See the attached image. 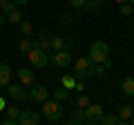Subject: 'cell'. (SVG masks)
<instances>
[{"label":"cell","instance_id":"cell-1","mask_svg":"<svg viewBox=\"0 0 134 125\" xmlns=\"http://www.w3.org/2000/svg\"><path fill=\"white\" fill-rule=\"evenodd\" d=\"M94 76V62L90 60V56H81L74 62V78L76 81H85V78Z\"/></svg>","mask_w":134,"mask_h":125},{"label":"cell","instance_id":"cell-2","mask_svg":"<svg viewBox=\"0 0 134 125\" xmlns=\"http://www.w3.org/2000/svg\"><path fill=\"white\" fill-rule=\"evenodd\" d=\"M43 116L49 121V123H58L60 121V116H63V107H60V103L58 101H45L43 103Z\"/></svg>","mask_w":134,"mask_h":125},{"label":"cell","instance_id":"cell-3","mask_svg":"<svg viewBox=\"0 0 134 125\" xmlns=\"http://www.w3.org/2000/svg\"><path fill=\"white\" fill-rule=\"evenodd\" d=\"M105 58H110V47L105 40H96L90 47V60L92 62H103Z\"/></svg>","mask_w":134,"mask_h":125},{"label":"cell","instance_id":"cell-4","mask_svg":"<svg viewBox=\"0 0 134 125\" xmlns=\"http://www.w3.org/2000/svg\"><path fill=\"white\" fill-rule=\"evenodd\" d=\"M0 9H2V14H5V18L9 20V22L18 25L20 20H23V14H20V7H18V5H14L11 0H2V2H0Z\"/></svg>","mask_w":134,"mask_h":125},{"label":"cell","instance_id":"cell-5","mask_svg":"<svg viewBox=\"0 0 134 125\" xmlns=\"http://www.w3.org/2000/svg\"><path fill=\"white\" fill-rule=\"evenodd\" d=\"M27 58H29V62H31L34 69H45L49 65V54L40 52L38 47H31V52L27 54Z\"/></svg>","mask_w":134,"mask_h":125},{"label":"cell","instance_id":"cell-6","mask_svg":"<svg viewBox=\"0 0 134 125\" xmlns=\"http://www.w3.org/2000/svg\"><path fill=\"white\" fill-rule=\"evenodd\" d=\"M49 62H54L56 67H67V65H72V52H67V49H60V52H52V56H49Z\"/></svg>","mask_w":134,"mask_h":125},{"label":"cell","instance_id":"cell-7","mask_svg":"<svg viewBox=\"0 0 134 125\" xmlns=\"http://www.w3.org/2000/svg\"><path fill=\"white\" fill-rule=\"evenodd\" d=\"M29 98L36 101V103H45L49 98V89H47V87H43V85H34L31 89H29Z\"/></svg>","mask_w":134,"mask_h":125},{"label":"cell","instance_id":"cell-8","mask_svg":"<svg viewBox=\"0 0 134 125\" xmlns=\"http://www.w3.org/2000/svg\"><path fill=\"white\" fill-rule=\"evenodd\" d=\"M7 94H9L14 101H27L29 98V92L25 89L23 85H11V83L7 85Z\"/></svg>","mask_w":134,"mask_h":125},{"label":"cell","instance_id":"cell-9","mask_svg":"<svg viewBox=\"0 0 134 125\" xmlns=\"http://www.w3.org/2000/svg\"><path fill=\"white\" fill-rule=\"evenodd\" d=\"M18 81H20V85L31 87L34 85V67H20L18 69Z\"/></svg>","mask_w":134,"mask_h":125},{"label":"cell","instance_id":"cell-10","mask_svg":"<svg viewBox=\"0 0 134 125\" xmlns=\"http://www.w3.org/2000/svg\"><path fill=\"white\" fill-rule=\"evenodd\" d=\"M83 112H85V121H100V116H103V107L98 103H94V105L90 103Z\"/></svg>","mask_w":134,"mask_h":125},{"label":"cell","instance_id":"cell-11","mask_svg":"<svg viewBox=\"0 0 134 125\" xmlns=\"http://www.w3.org/2000/svg\"><path fill=\"white\" fill-rule=\"evenodd\" d=\"M16 121H18V125H38L40 116L36 114V112H29L27 110V112H20V116Z\"/></svg>","mask_w":134,"mask_h":125},{"label":"cell","instance_id":"cell-12","mask_svg":"<svg viewBox=\"0 0 134 125\" xmlns=\"http://www.w3.org/2000/svg\"><path fill=\"white\" fill-rule=\"evenodd\" d=\"M11 83V69L7 62H0V89H5Z\"/></svg>","mask_w":134,"mask_h":125},{"label":"cell","instance_id":"cell-13","mask_svg":"<svg viewBox=\"0 0 134 125\" xmlns=\"http://www.w3.org/2000/svg\"><path fill=\"white\" fill-rule=\"evenodd\" d=\"M34 47H38L40 52H45V54H52V38H49L47 34H43L38 40H34Z\"/></svg>","mask_w":134,"mask_h":125},{"label":"cell","instance_id":"cell-14","mask_svg":"<svg viewBox=\"0 0 134 125\" xmlns=\"http://www.w3.org/2000/svg\"><path fill=\"white\" fill-rule=\"evenodd\" d=\"M121 92H123L125 96H134V78L132 76H125L121 81Z\"/></svg>","mask_w":134,"mask_h":125},{"label":"cell","instance_id":"cell-15","mask_svg":"<svg viewBox=\"0 0 134 125\" xmlns=\"http://www.w3.org/2000/svg\"><path fill=\"white\" fill-rule=\"evenodd\" d=\"M112 69V60L110 58H105L103 62H94V74L96 76H103V74H107Z\"/></svg>","mask_w":134,"mask_h":125},{"label":"cell","instance_id":"cell-16","mask_svg":"<svg viewBox=\"0 0 134 125\" xmlns=\"http://www.w3.org/2000/svg\"><path fill=\"white\" fill-rule=\"evenodd\" d=\"M119 114H103L100 116V121H98V125H116L119 123Z\"/></svg>","mask_w":134,"mask_h":125},{"label":"cell","instance_id":"cell-17","mask_svg":"<svg viewBox=\"0 0 134 125\" xmlns=\"http://www.w3.org/2000/svg\"><path fill=\"white\" fill-rule=\"evenodd\" d=\"M132 116H134V107H132V105H123V107L119 110V118H121V121H130Z\"/></svg>","mask_w":134,"mask_h":125},{"label":"cell","instance_id":"cell-18","mask_svg":"<svg viewBox=\"0 0 134 125\" xmlns=\"http://www.w3.org/2000/svg\"><path fill=\"white\" fill-rule=\"evenodd\" d=\"M69 98V89H65V87H58V89H54V101H58V103H63V101H67Z\"/></svg>","mask_w":134,"mask_h":125},{"label":"cell","instance_id":"cell-19","mask_svg":"<svg viewBox=\"0 0 134 125\" xmlns=\"http://www.w3.org/2000/svg\"><path fill=\"white\" fill-rule=\"evenodd\" d=\"M60 85L65 87V89H74V85H76V78H74V74H65V76L60 78Z\"/></svg>","mask_w":134,"mask_h":125},{"label":"cell","instance_id":"cell-20","mask_svg":"<svg viewBox=\"0 0 134 125\" xmlns=\"http://www.w3.org/2000/svg\"><path fill=\"white\" fill-rule=\"evenodd\" d=\"M87 105H90V98H87L85 94H78V96L72 101V107H83V110H85Z\"/></svg>","mask_w":134,"mask_h":125},{"label":"cell","instance_id":"cell-21","mask_svg":"<svg viewBox=\"0 0 134 125\" xmlns=\"http://www.w3.org/2000/svg\"><path fill=\"white\" fill-rule=\"evenodd\" d=\"M18 27H20V36H31V31H34L31 22H27V20H20Z\"/></svg>","mask_w":134,"mask_h":125},{"label":"cell","instance_id":"cell-22","mask_svg":"<svg viewBox=\"0 0 134 125\" xmlns=\"http://www.w3.org/2000/svg\"><path fill=\"white\" fill-rule=\"evenodd\" d=\"M60 49H65V40L60 36H54L52 38V52H60Z\"/></svg>","mask_w":134,"mask_h":125},{"label":"cell","instance_id":"cell-23","mask_svg":"<svg viewBox=\"0 0 134 125\" xmlns=\"http://www.w3.org/2000/svg\"><path fill=\"white\" fill-rule=\"evenodd\" d=\"M72 118L76 121V123H83V121H85V112H83V107H72Z\"/></svg>","mask_w":134,"mask_h":125},{"label":"cell","instance_id":"cell-24","mask_svg":"<svg viewBox=\"0 0 134 125\" xmlns=\"http://www.w3.org/2000/svg\"><path fill=\"white\" fill-rule=\"evenodd\" d=\"M18 47H20V52H23V54H29V52H31V47H34V43L29 38H23L18 43Z\"/></svg>","mask_w":134,"mask_h":125},{"label":"cell","instance_id":"cell-25","mask_svg":"<svg viewBox=\"0 0 134 125\" xmlns=\"http://www.w3.org/2000/svg\"><path fill=\"white\" fill-rule=\"evenodd\" d=\"M98 7H100V0H85L83 9H85V11H96Z\"/></svg>","mask_w":134,"mask_h":125},{"label":"cell","instance_id":"cell-26","mask_svg":"<svg viewBox=\"0 0 134 125\" xmlns=\"http://www.w3.org/2000/svg\"><path fill=\"white\" fill-rule=\"evenodd\" d=\"M20 116V110H18V105H7V118H18Z\"/></svg>","mask_w":134,"mask_h":125},{"label":"cell","instance_id":"cell-27","mask_svg":"<svg viewBox=\"0 0 134 125\" xmlns=\"http://www.w3.org/2000/svg\"><path fill=\"white\" fill-rule=\"evenodd\" d=\"M121 14H123V16H132L134 14V7L130 5V2H123V5H121Z\"/></svg>","mask_w":134,"mask_h":125},{"label":"cell","instance_id":"cell-28","mask_svg":"<svg viewBox=\"0 0 134 125\" xmlns=\"http://www.w3.org/2000/svg\"><path fill=\"white\" fill-rule=\"evenodd\" d=\"M69 5H72L74 9H83V5H85V0H69Z\"/></svg>","mask_w":134,"mask_h":125},{"label":"cell","instance_id":"cell-29","mask_svg":"<svg viewBox=\"0 0 134 125\" xmlns=\"http://www.w3.org/2000/svg\"><path fill=\"white\" fill-rule=\"evenodd\" d=\"M0 125H18V121H14V118H5Z\"/></svg>","mask_w":134,"mask_h":125},{"label":"cell","instance_id":"cell-30","mask_svg":"<svg viewBox=\"0 0 134 125\" xmlns=\"http://www.w3.org/2000/svg\"><path fill=\"white\" fill-rule=\"evenodd\" d=\"M11 2H14V5H18V7H25L29 0H11Z\"/></svg>","mask_w":134,"mask_h":125},{"label":"cell","instance_id":"cell-31","mask_svg":"<svg viewBox=\"0 0 134 125\" xmlns=\"http://www.w3.org/2000/svg\"><path fill=\"white\" fill-rule=\"evenodd\" d=\"M5 110H7V103H5V98L0 96V112H5Z\"/></svg>","mask_w":134,"mask_h":125},{"label":"cell","instance_id":"cell-32","mask_svg":"<svg viewBox=\"0 0 134 125\" xmlns=\"http://www.w3.org/2000/svg\"><path fill=\"white\" fill-rule=\"evenodd\" d=\"M65 49H67V52H72V49H74V43H72V40H67V43H65Z\"/></svg>","mask_w":134,"mask_h":125},{"label":"cell","instance_id":"cell-33","mask_svg":"<svg viewBox=\"0 0 134 125\" xmlns=\"http://www.w3.org/2000/svg\"><path fill=\"white\" fill-rule=\"evenodd\" d=\"M83 125H98V121H83Z\"/></svg>","mask_w":134,"mask_h":125},{"label":"cell","instance_id":"cell-34","mask_svg":"<svg viewBox=\"0 0 134 125\" xmlns=\"http://www.w3.org/2000/svg\"><path fill=\"white\" fill-rule=\"evenodd\" d=\"M116 125H132V123H130V121H119Z\"/></svg>","mask_w":134,"mask_h":125},{"label":"cell","instance_id":"cell-35","mask_svg":"<svg viewBox=\"0 0 134 125\" xmlns=\"http://www.w3.org/2000/svg\"><path fill=\"white\" fill-rule=\"evenodd\" d=\"M5 20H7V18H5V14H2V11H0V25L5 22Z\"/></svg>","mask_w":134,"mask_h":125},{"label":"cell","instance_id":"cell-36","mask_svg":"<svg viewBox=\"0 0 134 125\" xmlns=\"http://www.w3.org/2000/svg\"><path fill=\"white\" fill-rule=\"evenodd\" d=\"M67 125H83V123H76V121H72V123H67Z\"/></svg>","mask_w":134,"mask_h":125},{"label":"cell","instance_id":"cell-37","mask_svg":"<svg viewBox=\"0 0 134 125\" xmlns=\"http://www.w3.org/2000/svg\"><path fill=\"white\" fill-rule=\"evenodd\" d=\"M114 2H119V5H123V2H127V0H114Z\"/></svg>","mask_w":134,"mask_h":125},{"label":"cell","instance_id":"cell-38","mask_svg":"<svg viewBox=\"0 0 134 125\" xmlns=\"http://www.w3.org/2000/svg\"><path fill=\"white\" fill-rule=\"evenodd\" d=\"M130 123H132V125H134V116H132V118H130Z\"/></svg>","mask_w":134,"mask_h":125},{"label":"cell","instance_id":"cell-39","mask_svg":"<svg viewBox=\"0 0 134 125\" xmlns=\"http://www.w3.org/2000/svg\"><path fill=\"white\" fill-rule=\"evenodd\" d=\"M130 5H132V7H134V0H130Z\"/></svg>","mask_w":134,"mask_h":125},{"label":"cell","instance_id":"cell-40","mask_svg":"<svg viewBox=\"0 0 134 125\" xmlns=\"http://www.w3.org/2000/svg\"><path fill=\"white\" fill-rule=\"evenodd\" d=\"M132 22H134V16H132Z\"/></svg>","mask_w":134,"mask_h":125},{"label":"cell","instance_id":"cell-41","mask_svg":"<svg viewBox=\"0 0 134 125\" xmlns=\"http://www.w3.org/2000/svg\"><path fill=\"white\" fill-rule=\"evenodd\" d=\"M0 2H2V0H0Z\"/></svg>","mask_w":134,"mask_h":125}]
</instances>
